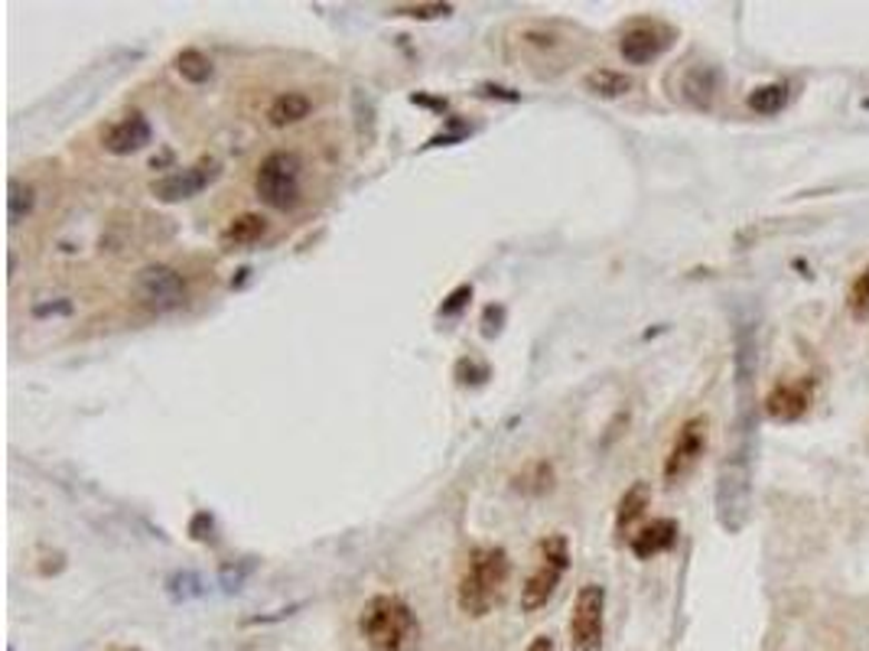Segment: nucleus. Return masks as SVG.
<instances>
[{
  "mask_svg": "<svg viewBox=\"0 0 869 651\" xmlns=\"http://www.w3.org/2000/svg\"><path fill=\"white\" fill-rule=\"evenodd\" d=\"M512 558L505 548H473L456 580V606L470 619H485L505 600Z\"/></svg>",
  "mask_w": 869,
  "mask_h": 651,
  "instance_id": "f257e3e1",
  "label": "nucleus"
},
{
  "mask_svg": "<svg viewBox=\"0 0 869 651\" xmlns=\"http://www.w3.org/2000/svg\"><path fill=\"white\" fill-rule=\"evenodd\" d=\"M358 635L368 651H417L424 629L401 596L378 593L358 612Z\"/></svg>",
  "mask_w": 869,
  "mask_h": 651,
  "instance_id": "f03ea898",
  "label": "nucleus"
},
{
  "mask_svg": "<svg viewBox=\"0 0 869 651\" xmlns=\"http://www.w3.org/2000/svg\"><path fill=\"white\" fill-rule=\"evenodd\" d=\"M255 193L267 209L290 213L300 203L304 193V160L294 150H274L267 154L255 174Z\"/></svg>",
  "mask_w": 869,
  "mask_h": 651,
  "instance_id": "7ed1b4c3",
  "label": "nucleus"
},
{
  "mask_svg": "<svg viewBox=\"0 0 869 651\" xmlns=\"http://www.w3.org/2000/svg\"><path fill=\"white\" fill-rule=\"evenodd\" d=\"M570 566V544L564 534H551L537 548V564L522 583V612H541L554 600Z\"/></svg>",
  "mask_w": 869,
  "mask_h": 651,
  "instance_id": "20e7f679",
  "label": "nucleus"
},
{
  "mask_svg": "<svg viewBox=\"0 0 869 651\" xmlns=\"http://www.w3.org/2000/svg\"><path fill=\"white\" fill-rule=\"evenodd\" d=\"M606 635V586L583 583L576 590L573 612L566 622V642L570 651H600Z\"/></svg>",
  "mask_w": 869,
  "mask_h": 651,
  "instance_id": "39448f33",
  "label": "nucleus"
},
{
  "mask_svg": "<svg viewBox=\"0 0 869 651\" xmlns=\"http://www.w3.org/2000/svg\"><path fill=\"white\" fill-rule=\"evenodd\" d=\"M134 294L154 313H174L186 304V280L170 264H147L134 280Z\"/></svg>",
  "mask_w": 869,
  "mask_h": 651,
  "instance_id": "423d86ee",
  "label": "nucleus"
},
{
  "mask_svg": "<svg viewBox=\"0 0 869 651\" xmlns=\"http://www.w3.org/2000/svg\"><path fill=\"white\" fill-rule=\"evenodd\" d=\"M674 43V30L661 20H635L622 40H619V52L629 66H649L654 59H661Z\"/></svg>",
  "mask_w": 869,
  "mask_h": 651,
  "instance_id": "0eeeda50",
  "label": "nucleus"
},
{
  "mask_svg": "<svg viewBox=\"0 0 869 651\" xmlns=\"http://www.w3.org/2000/svg\"><path fill=\"white\" fill-rule=\"evenodd\" d=\"M707 417H691L681 424V431L671 443V453L664 460V482L678 485L681 479H688L694 473V466L700 463L703 450H707Z\"/></svg>",
  "mask_w": 869,
  "mask_h": 651,
  "instance_id": "6e6552de",
  "label": "nucleus"
},
{
  "mask_svg": "<svg viewBox=\"0 0 869 651\" xmlns=\"http://www.w3.org/2000/svg\"><path fill=\"white\" fill-rule=\"evenodd\" d=\"M216 179H218L216 160H199V164H192V167H182V170H174V174L154 179L150 193H154L160 203H186V199L199 196L206 186H213Z\"/></svg>",
  "mask_w": 869,
  "mask_h": 651,
  "instance_id": "1a4fd4ad",
  "label": "nucleus"
},
{
  "mask_svg": "<svg viewBox=\"0 0 869 651\" xmlns=\"http://www.w3.org/2000/svg\"><path fill=\"white\" fill-rule=\"evenodd\" d=\"M154 130H150V121L140 115V111H131L125 118H118L115 125H108L105 134H101V147L115 157H128V154H137L150 144Z\"/></svg>",
  "mask_w": 869,
  "mask_h": 651,
  "instance_id": "9d476101",
  "label": "nucleus"
},
{
  "mask_svg": "<svg viewBox=\"0 0 869 651\" xmlns=\"http://www.w3.org/2000/svg\"><path fill=\"white\" fill-rule=\"evenodd\" d=\"M766 414L779 424L801 421L811 407V382H779L762 401Z\"/></svg>",
  "mask_w": 869,
  "mask_h": 651,
  "instance_id": "9b49d317",
  "label": "nucleus"
},
{
  "mask_svg": "<svg viewBox=\"0 0 869 651\" xmlns=\"http://www.w3.org/2000/svg\"><path fill=\"white\" fill-rule=\"evenodd\" d=\"M674 544H678V521L671 519L649 521V524L639 527V531L632 534V541H629V548H632V554H635L639 561H652L658 554L671 551Z\"/></svg>",
  "mask_w": 869,
  "mask_h": 651,
  "instance_id": "f8f14e48",
  "label": "nucleus"
},
{
  "mask_svg": "<svg viewBox=\"0 0 869 651\" xmlns=\"http://www.w3.org/2000/svg\"><path fill=\"white\" fill-rule=\"evenodd\" d=\"M264 235H267V218L258 216V213H241L238 218H231L221 235H218V245L225 251H235V248H251L258 245Z\"/></svg>",
  "mask_w": 869,
  "mask_h": 651,
  "instance_id": "ddd939ff",
  "label": "nucleus"
},
{
  "mask_svg": "<svg viewBox=\"0 0 869 651\" xmlns=\"http://www.w3.org/2000/svg\"><path fill=\"white\" fill-rule=\"evenodd\" d=\"M313 111V101L304 91H280L270 108H267V125L270 128H290V125H300L304 118H309Z\"/></svg>",
  "mask_w": 869,
  "mask_h": 651,
  "instance_id": "4468645a",
  "label": "nucleus"
},
{
  "mask_svg": "<svg viewBox=\"0 0 869 651\" xmlns=\"http://www.w3.org/2000/svg\"><path fill=\"white\" fill-rule=\"evenodd\" d=\"M720 91V72L713 66H697L684 79V98L697 108H710Z\"/></svg>",
  "mask_w": 869,
  "mask_h": 651,
  "instance_id": "2eb2a0df",
  "label": "nucleus"
},
{
  "mask_svg": "<svg viewBox=\"0 0 869 651\" xmlns=\"http://www.w3.org/2000/svg\"><path fill=\"white\" fill-rule=\"evenodd\" d=\"M649 495H652L649 485H645V482H635V485L619 499V509H615V534H619V537H625V531L645 515Z\"/></svg>",
  "mask_w": 869,
  "mask_h": 651,
  "instance_id": "dca6fc26",
  "label": "nucleus"
},
{
  "mask_svg": "<svg viewBox=\"0 0 869 651\" xmlns=\"http://www.w3.org/2000/svg\"><path fill=\"white\" fill-rule=\"evenodd\" d=\"M583 86L590 95H596V98H622V95H629L632 91V79L625 76V72H615V69H593L586 79H583Z\"/></svg>",
  "mask_w": 869,
  "mask_h": 651,
  "instance_id": "f3484780",
  "label": "nucleus"
},
{
  "mask_svg": "<svg viewBox=\"0 0 869 651\" xmlns=\"http://www.w3.org/2000/svg\"><path fill=\"white\" fill-rule=\"evenodd\" d=\"M176 72H179L186 82L203 86V82L213 79V59H209L206 52H199V49H182V52L176 56Z\"/></svg>",
  "mask_w": 869,
  "mask_h": 651,
  "instance_id": "a211bd4d",
  "label": "nucleus"
},
{
  "mask_svg": "<svg viewBox=\"0 0 869 651\" xmlns=\"http://www.w3.org/2000/svg\"><path fill=\"white\" fill-rule=\"evenodd\" d=\"M788 101H791V86H784V82L756 88V91L749 95V108H752L756 115H779Z\"/></svg>",
  "mask_w": 869,
  "mask_h": 651,
  "instance_id": "6ab92c4d",
  "label": "nucleus"
},
{
  "mask_svg": "<svg viewBox=\"0 0 869 651\" xmlns=\"http://www.w3.org/2000/svg\"><path fill=\"white\" fill-rule=\"evenodd\" d=\"M33 206H37L33 186H27L20 179H10V196H7V218H10V225H20L23 218L33 213Z\"/></svg>",
  "mask_w": 869,
  "mask_h": 651,
  "instance_id": "aec40b11",
  "label": "nucleus"
},
{
  "mask_svg": "<svg viewBox=\"0 0 869 651\" xmlns=\"http://www.w3.org/2000/svg\"><path fill=\"white\" fill-rule=\"evenodd\" d=\"M847 309L857 323H867L869 319V267H863L857 274V280L850 284L847 290Z\"/></svg>",
  "mask_w": 869,
  "mask_h": 651,
  "instance_id": "412c9836",
  "label": "nucleus"
},
{
  "mask_svg": "<svg viewBox=\"0 0 869 651\" xmlns=\"http://www.w3.org/2000/svg\"><path fill=\"white\" fill-rule=\"evenodd\" d=\"M394 17H417V20H436V17H450L453 3H411V7H394Z\"/></svg>",
  "mask_w": 869,
  "mask_h": 651,
  "instance_id": "4be33fe9",
  "label": "nucleus"
},
{
  "mask_svg": "<svg viewBox=\"0 0 869 651\" xmlns=\"http://www.w3.org/2000/svg\"><path fill=\"white\" fill-rule=\"evenodd\" d=\"M470 297H473V287H470V284L456 287V290L446 297V304L440 306V313H443V316H453V313H460V309L466 306V300H470Z\"/></svg>",
  "mask_w": 869,
  "mask_h": 651,
  "instance_id": "5701e85b",
  "label": "nucleus"
},
{
  "mask_svg": "<svg viewBox=\"0 0 869 651\" xmlns=\"http://www.w3.org/2000/svg\"><path fill=\"white\" fill-rule=\"evenodd\" d=\"M524 651H557V642H554V635L541 632V635H534V639L527 642V649Z\"/></svg>",
  "mask_w": 869,
  "mask_h": 651,
  "instance_id": "b1692460",
  "label": "nucleus"
},
{
  "mask_svg": "<svg viewBox=\"0 0 869 651\" xmlns=\"http://www.w3.org/2000/svg\"><path fill=\"white\" fill-rule=\"evenodd\" d=\"M108 651H140V649H137V645H111Z\"/></svg>",
  "mask_w": 869,
  "mask_h": 651,
  "instance_id": "393cba45",
  "label": "nucleus"
}]
</instances>
